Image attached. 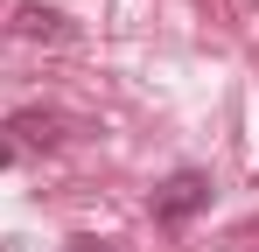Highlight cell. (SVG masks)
Segmentation results:
<instances>
[{"instance_id":"6da1fadb","label":"cell","mask_w":259,"mask_h":252,"mask_svg":"<svg viewBox=\"0 0 259 252\" xmlns=\"http://www.w3.org/2000/svg\"><path fill=\"white\" fill-rule=\"evenodd\" d=\"M203 203H210V175H203V168H175L168 182L154 189V217H161V224H189Z\"/></svg>"},{"instance_id":"7a4b0ae2","label":"cell","mask_w":259,"mask_h":252,"mask_svg":"<svg viewBox=\"0 0 259 252\" xmlns=\"http://www.w3.org/2000/svg\"><path fill=\"white\" fill-rule=\"evenodd\" d=\"M14 28L35 42H70V28H63V14H49V7H14Z\"/></svg>"},{"instance_id":"3957f363","label":"cell","mask_w":259,"mask_h":252,"mask_svg":"<svg viewBox=\"0 0 259 252\" xmlns=\"http://www.w3.org/2000/svg\"><path fill=\"white\" fill-rule=\"evenodd\" d=\"M7 161H14V147H7V140H0V168H7Z\"/></svg>"},{"instance_id":"277c9868","label":"cell","mask_w":259,"mask_h":252,"mask_svg":"<svg viewBox=\"0 0 259 252\" xmlns=\"http://www.w3.org/2000/svg\"><path fill=\"white\" fill-rule=\"evenodd\" d=\"M77 252H105V245H91V238H77Z\"/></svg>"}]
</instances>
